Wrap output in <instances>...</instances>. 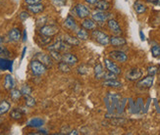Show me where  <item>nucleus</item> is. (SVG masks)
I'll use <instances>...</instances> for the list:
<instances>
[{
	"label": "nucleus",
	"mask_w": 160,
	"mask_h": 135,
	"mask_svg": "<svg viewBox=\"0 0 160 135\" xmlns=\"http://www.w3.org/2000/svg\"><path fill=\"white\" fill-rule=\"evenodd\" d=\"M52 2L57 6H63L66 3V0H52Z\"/></svg>",
	"instance_id": "41"
},
{
	"label": "nucleus",
	"mask_w": 160,
	"mask_h": 135,
	"mask_svg": "<svg viewBox=\"0 0 160 135\" xmlns=\"http://www.w3.org/2000/svg\"><path fill=\"white\" fill-rule=\"evenodd\" d=\"M85 1L88 4H95L98 0H85Z\"/></svg>",
	"instance_id": "44"
},
{
	"label": "nucleus",
	"mask_w": 160,
	"mask_h": 135,
	"mask_svg": "<svg viewBox=\"0 0 160 135\" xmlns=\"http://www.w3.org/2000/svg\"><path fill=\"white\" fill-rule=\"evenodd\" d=\"M151 54L155 58L160 57V45H154L151 48Z\"/></svg>",
	"instance_id": "35"
},
{
	"label": "nucleus",
	"mask_w": 160,
	"mask_h": 135,
	"mask_svg": "<svg viewBox=\"0 0 160 135\" xmlns=\"http://www.w3.org/2000/svg\"><path fill=\"white\" fill-rule=\"evenodd\" d=\"M153 81H154V76L153 75H148L147 77H143L142 80H141L137 83V86L138 88L142 89H148L150 88L152 85H153Z\"/></svg>",
	"instance_id": "6"
},
{
	"label": "nucleus",
	"mask_w": 160,
	"mask_h": 135,
	"mask_svg": "<svg viewBox=\"0 0 160 135\" xmlns=\"http://www.w3.org/2000/svg\"><path fill=\"white\" fill-rule=\"evenodd\" d=\"M10 117L13 119H20L21 118L23 117V112H22V110H20V109H14L10 113Z\"/></svg>",
	"instance_id": "30"
},
{
	"label": "nucleus",
	"mask_w": 160,
	"mask_h": 135,
	"mask_svg": "<svg viewBox=\"0 0 160 135\" xmlns=\"http://www.w3.org/2000/svg\"><path fill=\"white\" fill-rule=\"evenodd\" d=\"M92 37L98 42L99 44L103 45V46H107L109 43H110V37L106 33H104L100 31H97V30H94L92 32Z\"/></svg>",
	"instance_id": "3"
},
{
	"label": "nucleus",
	"mask_w": 160,
	"mask_h": 135,
	"mask_svg": "<svg viewBox=\"0 0 160 135\" xmlns=\"http://www.w3.org/2000/svg\"><path fill=\"white\" fill-rule=\"evenodd\" d=\"M25 103L27 105V107L32 108V107L36 106L37 101H36V99H34L33 97H32L31 95H26L25 96Z\"/></svg>",
	"instance_id": "28"
},
{
	"label": "nucleus",
	"mask_w": 160,
	"mask_h": 135,
	"mask_svg": "<svg viewBox=\"0 0 160 135\" xmlns=\"http://www.w3.org/2000/svg\"><path fill=\"white\" fill-rule=\"evenodd\" d=\"M21 92H22V94L24 96H26V95H31V93H32V88L28 84H24L23 86H22V88H21Z\"/></svg>",
	"instance_id": "34"
},
{
	"label": "nucleus",
	"mask_w": 160,
	"mask_h": 135,
	"mask_svg": "<svg viewBox=\"0 0 160 135\" xmlns=\"http://www.w3.org/2000/svg\"><path fill=\"white\" fill-rule=\"evenodd\" d=\"M2 41H3V39L1 37V35H0V45H2Z\"/></svg>",
	"instance_id": "47"
},
{
	"label": "nucleus",
	"mask_w": 160,
	"mask_h": 135,
	"mask_svg": "<svg viewBox=\"0 0 160 135\" xmlns=\"http://www.w3.org/2000/svg\"><path fill=\"white\" fill-rule=\"evenodd\" d=\"M10 108H11L10 103L6 100H3L1 103H0V116L5 115L6 113H8Z\"/></svg>",
	"instance_id": "25"
},
{
	"label": "nucleus",
	"mask_w": 160,
	"mask_h": 135,
	"mask_svg": "<svg viewBox=\"0 0 160 135\" xmlns=\"http://www.w3.org/2000/svg\"><path fill=\"white\" fill-rule=\"evenodd\" d=\"M62 55L60 51H56V50H51L50 51V57L52 58V60L56 61V62H61L62 61Z\"/></svg>",
	"instance_id": "32"
},
{
	"label": "nucleus",
	"mask_w": 160,
	"mask_h": 135,
	"mask_svg": "<svg viewBox=\"0 0 160 135\" xmlns=\"http://www.w3.org/2000/svg\"><path fill=\"white\" fill-rule=\"evenodd\" d=\"M116 76L117 75L112 73V72H109L107 70L106 73H104V75H103V79L105 80H116Z\"/></svg>",
	"instance_id": "36"
},
{
	"label": "nucleus",
	"mask_w": 160,
	"mask_h": 135,
	"mask_svg": "<svg viewBox=\"0 0 160 135\" xmlns=\"http://www.w3.org/2000/svg\"><path fill=\"white\" fill-rule=\"evenodd\" d=\"M26 37H27V35H26V31H24V41L26 40Z\"/></svg>",
	"instance_id": "49"
},
{
	"label": "nucleus",
	"mask_w": 160,
	"mask_h": 135,
	"mask_svg": "<svg viewBox=\"0 0 160 135\" xmlns=\"http://www.w3.org/2000/svg\"><path fill=\"white\" fill-rule=\"evenodd\" d=\"M71 45L67 44L65 41L63 40H58L56 42H54L53 44L49 45L47 47V50L48 51H51V50H56V51H66L68 48H70Z\"/></svg>",
	"instance_id": "5"
},
{
	"label": "nucleus",
	"mask_w": 160,
	"mask_h": 135,
	"mask_svg": "<svg viewBox=\"0 0 160 135\" xmlns=\"http://www.w3.org/2000/svg\"><path fill=\"white\" fill-rule=\"evenodd\" d=\"M82 27L86 30H94L95 28V23L92 19H85L82 23Z\"/></svg>",
	"instance_id": "22"
},
{
	"label": "nucleus",
	"mask_w": 160,
	"mask_h": 135,
	"mask_svg": "<svg viewBox=\"0 0 160 135\" xmlns=\"http://www.w3.org/2000/svg\"><path fill=\"white\" fill-rule=\"evenodd\" d=\"M37 59L38 61H40L41 63L45 65L46 67H51L52 66V58L50 57V55L47 54H43V53H38L37 55Z\"/></svg>",
	"instance_id": "13"
},
{
	"label": "nucleus",
	"mask_w": 160,
	"mask_h": 135,
	"mask_svg": "<svg viewBox=\"0 0 160 135\" xmlns=\"http://www.w3.org/2000/svg\"><path fill=\"white\" fill-rule=\"evenodd\" d=\"M104 64H105V67H106L107 70H109V72H112V73H114L116 75H120L121 74V69L111 60L105 59V60H104Z\"/></svg>",
	"instance_id": "10"
},
{
	"label": "nucleus",
	"mask_w": 160,
	"mask_h": 135,
	"mask_svg": "<svg viewBox=\"0 0 160 135\" xmlns=\"http://www.w3.org/2000/svg\"><path fill=\"white\" fill-rule=\"evenodd\" d=\"M112 123H115L116 125H118V124H122V123H125V120H124V119H113V120H112ZM115 124H114V125H115Z\"/></svg>",
	"instance_id": "43"
},
{
	"label": "nucleus",
	"mask_w": 160,
	"mask_h": 135,
	"mask_svg": "<svg viewBox=\"0 0 160 135\" xmlns=\"http://www.w3.org/2000/svg\"><path fill=\"white\" fill-rule=\"evenodd\" d=\"M62 61L69 64L70 66H73L78 63V58L71 53H65L62 56Z\"/></svg>",
	"instance_id": "16"
},
{
	"label": "nucleus",
	"mask_w": 160,
	"mask_h": 135,
	"mask_svg": "<svg viewBox=\"0 0 160 135\" xmlns=\"http://www.w3.org/2000/svg\"><path fill=\"white\" fill-rule=\"evenodd\" d=\"M157 72H158V68L155 67V66H151V67H149L148 69V73L149 75H153L154 76L157 74Z\"/></svg>",
	"instance_id": "38"
},
{
	"label": "nucleus",
	"mask_w": 160,
	"mask_h": 135,
	"mask_svg": "<svg viewBox=\"0 0 160 135\" xmlns=\"http://www.w3.org/2000/svg\"><path fill=\"white\" fill-rule=\"evenodd\" d=\"M110 7V4L105 1V0H100V1H97L95 3V8L99 11H106L109 9Z\"/></svg>",
	"instance_id": "23"
},
{
	"label": "nucleus",
	"mask_w": 160,
	"mask_h": 135,
	"mask_svg": "<svg viewBox=\"0 0 160 135\" xmlns=\"http://www.w3.org/2000/svg\"><path fill=\"white\" fill-rule=\"evenodd\" d=\"M62 40L65 41L67 44L71 45V46H77V45L80 44L79 38H76L74 36H71V35H69V34H64L63 36H62Z\"/></svg>",
	"instance_id": "17"
},
{
	"label": "nucleus",
	"mask_w": 160,
	"mask_h": 135,
	"mask_svg": "<svg viewBox=\"0 0 160 135\" xmlns=\"http://www.w3.org/2000/svg\"><path fill=\"white\" fill-rule=\"evenodd\" d=\"M42 0H25V2L29 5V4H37V3H40Z\"/></svg>",
	"instance_id": "42"
},
{
	"label": "nucleus",
	"mask_w": 160,
	"mask_h": 135,
	"mask_svg": "<svg viewBox=\"0 0 160 135\" xmlns=\"http://www.w3.org/2000/svg\"><path fill=\"white\" fill-rule=\"evenodd\" d=\"M58 68L59 70H61L62 73H69L71 70V68H70V65L63 61L59 62V65H58Z\"/></svg>",
	"instance_id": "31"
},
{
	"label": "nucleus",
	"mask_w": 160,
	"mask_h": 135,
	"mask_svg": "<svg viewBox=\"0 0 160 135\" xmlns=\"http://www.w3.org/2000/svg\"><path fill=\"white\" fill-rule=\"evenodd\" d=\"M59 31V27L55 25H47V26H43L40 27L39 32L43 35H47V36H53L56 33H58Z\"/></svg>",
	"instance_id": "4"
},
{
	"label": "nucleus",
	"mask_w": 160,
	"mask_h": 135,
	"mask_svg": "<svg viewBox=\"0 0 160 135\" xmlns=\"http://www.w3.org/2000/svg\"><path fill=\"white\" fill-rule=\"evenodd\" d=\"M107 25H108L109 30L112 31L113 33H115V34H121L122 33L121 27H120L119 24H118V22H117L116 20H114V19L108 20Z\"/></svg>",
	"instance_id": "12"
},
{
	"label": "nucleus",
	"mask_w": 160,
	"mask_h": 135,
	"mask_svg": "<svg viewBox=\"0 0 160 135\" xmlns=\"http://www.w3.org/2000/svg\"><path fill=\"white\" fill-rule=\"evenodd\" d=\"M4 87L7 90H11L13 88H15V80H14V77L11 75H5Z\"/></svg>",
	"instance_id": "18"
},
{
	"label": "nucleus",
	"mask_w": 160,
	"mask_h": 135,
	"mask_svg": "<svg viewBox=\"0 0 160 135\" xmlns=\"http://www.w3.org/2000/svg\"><path fill=\"white\" fill-rule=\"evenodd\" d=\"M154 3H156L157 5H160V0H156V1H155Z\"/></svg>",
	"instance_id": "48"
},
{
	"label": "nucleus",
	"mask_w": 160,
	"mask_h": 135,
	"mask_svg": "<svg viewBox=\"0 0 160 135\" xmlns=\"http://www.w3.org/2000/svg\"><path fill=\"white\" fill-rule=\"evenodd\" d=\"M70 134H79V132L77 130H73L72 132H70Z\"/></svg>",
	"instance_id": "45"
},
{
	"label": "nucleus",
	"mask_w": 160,
	"mask_h": 135,
	"mask_svg": "<svg viewBox=\"0 0 160 135\" xmlns=\"http://www.w3.org/2000/svg\"><path fill=\"white\" fill-rule=\"evenodd\" d=\"M29 17H30V14H29V12H27V11L21 12L20 15H19V18H20L21 21H25V20H27L28 18H29Z\"/></svg>",
	"instance_id": "39"
},
{
	"label": "nucleus",
	"mask_w": 160,
	"mask_h": 135,
	"mask_svg": "<svg viewBox=\"0 0 160 135\" xmlns=\"http://www.w3.org/2000/svg\"><path fill=\"white\" fill-rule=\"evenodd\" d=\"M64 25H65V27L67 28H69V30H71V31H76V30H77V24H76L75 20H74V18L72 16H68L67 17V19L65 20Z\"/></svg>",
	"instance_id": "20"
},
{
	"label": "nucleus",
	"mask_w": 160,
	"mask_h": 135,
	"mask_svg": "<svg viewBox=\"0 0 160 135\" xmlns=\"http://www.w3.org/2000/svg\"><path fill=\"white\" fill-rule=\"evenodd\" d=\"M141 36H142V40H144V36H143V33H142V31H141Z\"/></svg>",
	"instance_id": "46"
},
{
	"label": "nucleus",
	"mask_w": 160,
	"mask_h": 135,
	"mask_svg": "<svg viewBox=\"0 0 160 135\" xmlns=\"http://www.w3.org/2000/svg\"><path fill=\"white\" fill-rule=\"evenodd\" d=\"M127 43L126 39L122 36H118V35H114V36L110 37V44L115 47H120Z\"/></svg>",
	"instance_id": "15"
},
{
	"label": "nucleus",
	"mask_w": 160,
	"mask_h": 135,
	"mask_svg": "<svg viewBox=\"0 0 160 135\" xmlns=\"http://www.w3.org/2000/svg\"><path fill=\"white\" fill-rule=\"evenodd\" d=\"M22 95H23L22 92H21V90H19V89L13 88L10 90V97H11L12 100L15 101V102L19 101L21 99V97H22Z\"/></svg>",
	"instance_id": "24"
},
{
	"label": "nucleus",
	"mask_w": 160,
	"mask_h": 135,
	"mask_svg": "<svg viewBox=\"0 0 160 135\" xmlns=\"http://www.w3.org/2000/svg\"><path fill=\"white\" fill-rule=\"evenodd\" d=\"M50 37L51 36H47V35H43V34L40 33V35L38 37V40L40 42L41 45H46V44H48L51 41V38Z\"/></svg>",
	"instance_id": "33"
},
{
	"label": "nucleus",
	"mask_w": 160,
	"mask_h": 135,
	"mask_svg": "<svg viewBox=\"0 0 160 135\" xmlns=\"http://www.w3.org/2000/svg\"><path fill=\"white\" fill-rule=\"evenodd\" d=\"M109 56L111 59H113L116 62H120V63H125L128 61V56L126 53H124L123 51L119 50H115V51H111L109 53Z\"/></svg>",
	"instance_id": "7"
},
{
	"label": "nucleus",
	"mask_w": 160,
	"mask_h": 135,
	"mask_svg": "<svg viewBox=\"0 0 160 135\" xmlns=\"http://www.w3.org/2000/svg\"><path fill=\"white\" fill-rule=\"evenodd\" d=\"M142 104H143V102H142V98H138V101H137V104H136V107H135V113H138L140 112L142 109Z\"/></svg>",
	"instance_id": "37"
},
{
	"label": "nucleus",
	"mask_w": 160,
	"mask_h": 135,
	"mask_svg": "<svg viewBox=\"0 0 160 135\" xmlns=\"http://www.w3.org/2000/svg\"><path fill=\"white\" fill-rule=\"evenodd\" d=\"M75 11H76V13H77L78 17L81 19H86L87 17H88L90 15L89 9L83 4H78L75 7Z\"/></svg>",
	"instance_id": "8"
},
{
	"label": "nucleus",
	"mask_w": 160,
	"mask_h": 135,
	"mask_svg": "<svg viewBox=\"0 0 160 135\" xmlns=\"http://www.w3.org/2000/svg\"><path fill=\"white\" fill-rule=\"evenodd\" d=\"M104 86L107 87H113V88H121L122 87V83L120 81H118L116 80H105L102 83Z\"/></svg>",
	"instance_id": "21"
},
{
	"label": "nucleus",
	"mask_w": 160,
	"mask_h": 135,
	"mask_svg": "<svg viewBox=\"0 0 160 135\" xmlns=\"http://www.w3.org/2000/svg\"><path fill=\"white\" fill-rule=\"evenodd\" d=\"M0 56H2V57H8L9 56V52L8 50L3 47L2 45H0Z\"/></svg>",
	"instance_id": "40"
},
{
	"label": "nucleus",
	"mask_w": 160,
	"mask_h": 135,
	"mask_svg": "<svg viewBox=\"0 0 160 135\" xmlns=\"http://www.w3.org/2000/svg\"><path fill=\"white\" fill-rule=\"evenodd\" d=\"M21 37H22V34H21V31L19 28L14 27L9 31V38L11 41L17 42L21 39Z\"/></svg>",
	"instance_id": "19"
},
{
	"label": "nucleus",
	"mask_w": 160,
	"mask_h": 135,
	"mask_svg": "<svg viewBox=\"0 0 160 135\" xmlns=\"http://www.w3.org/2000/svg\"><path fill=\"white\" fill-rule=\"evenodd\" d=\"M2 123V119H1V118H0V123Z\"/></svg>",
	"instance_id": "51"
},
{
	"label": "nucleus",
	"mask_w": 160,
	"mask_h": 135,
	"mask_svg": "<svg viewBox=\"0 0 160 135\" xmlns=\"http://www.w3.org/2000/svg\"><path fill=\"white\" fill-rule=\"evenodd\" d=\"M134 8L136 10V12L138 14H143L145 11H147V7H145L142 2L140 1H137L135 4H134Z\"/></svg>",
	"instance_id": "27"
},
{
	"label": "nucleus",
	"mask_w": 160,
	"mask_h": 135,
	"mask_svg": "<svg viewBox=\"0 0 160 135\" xmlns=\"http://www.w3.org/2000/svg\"><path fill=\"white\" fill-rule=\"evenodd\" d=\"M109 16H110L109 14L104 13V11H99V10L92 13V20L95 21V22H105V21L108 20Z\"/></svg>",
	"instance_id": "11"
},
{
	"label": "nucleus",
	"mask_w": 160,
	"mask_h": 135,
	"mask_svg": "<svg viewBox=\"0 0 160 135\" xmlns=\"http://www.w3.org/2000/svg\"><path fill=\"white\" fill-rule=\"evenodd\" d=\"M148 1H149V2H155L156 0H148Z\"/></svg>",
	"instance_id": "50"
},
{
	"label": "nucleus",
	"mask_w": 160,
	"mask_h": 135,
	"mask_svg": "<svg viewBox=\"0 0 160 135\" xmlns=\"http://www.w3.org/2000/svg\"><path fill=\"white\" fill-rule=\"evenodd\" d=\"M142 75V72L140 70V69H131L129 72L127 73L126 75V77L128 80H131V81H134V80H140Z\"/></svg>",
	"instance_id": "9"
},
{
	"label": "nucleus",
	"mask_w": 160,
	"mask_h": 135,
	"mask_svg": "<svg viewBox=\"0 0 160 135\" xmlns=\"http://www.w3.org/2000/svg\"><path fill=\"white\" fill-rule=\"evenodd\" d=\"M31 70L34 75H42L46 72V66L37 59L31 62Z\"/></svg>",
	"instance_id": "2"
},
{
	"label": "nucleus",
	"mask_w": 160,
	"mask_h": 135,
	"mask_svg": "<svg viewBox=\"0 0 160 135\" xmlns=\"http://www.w3.org/2000/svg\"><path fill=\"white\" fill-rule=\"evenodd\" d=\"M77 37L81 40H87L88 39L89 35L88 31H86V28H81V30H78L77 31Z\"/></svg>",
	"instance_id": "29"
},
{
	"label": "nucleus",
	"mask_w": 160,
	"mask_h": 135,
	"mask_svg": "<svg viewBox=\"0 0 160 135\" xmlns=\"http://www.w3.org/2000/svg\"><path fill=\"white\" fill-rule=\"evenodd\" d=\"M121 102V96L119 94L109 93L105 98V104L108 109L109 113H113L115 111H118Z\"/></svg>",
	"instance_id": "1"
},
{
	"label": "nucleus",
	"mask_w": 160,
	"mask_h": 135,
	"mask_svg": "<svg viewBox=\"0 0 160 135\" xmlns=\"http://www.w3.org/2000/svg\"><path fill=\"white\" fill-rule=\"evenodd\" d=\"M45 6L41 3H37V4H29L27 6L28 11H30L33 14H39L44 11Z\"/></svg>",
	"instance_id": "14"
},
{
	"label": "nucleus",
	"mask_w": 160,
	"mask_h": 135,
	"mask_svg": "<svg viewBox=\"0 0 160 135\" xmlns=\"http://www.w3.org/2000/svg\"><path fill=\"white\" fill-rule=\"evenodd\" d=\"M104 70H103V68L102 66L100 65V64H97V65L95 66L94 68V74H95V77H96V80H100L103 77L104 75Z\"/></svg>",
	"instance_id": "26"
}]
</instances>
